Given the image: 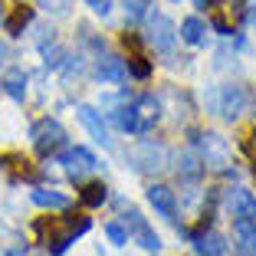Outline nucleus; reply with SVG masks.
I'll return each instance as SVG.
<instances>
[{"label":"nucleus","instance_id":"obj_21","mask_svg":"<svg viewBox=\"0 0 256 256\" xmlns=\"http://www.w3.org/2000/svg\"><path fill=\"white\" fill-rule=\"evenodd\" d=\"M200 171H204L200 154H194V151H184L181 158H178V174H181V178H188V181H197V178H200Z\"/></svg>","mask_w":256,"mask_h":256},{"label":"nucleus","instance_id":"obj_13","mask_svg":"<svg viewBox=\"0 0 256 256\" xmlns=\"http://www.w3.org/2000/svg\"><path fill=\"white\" fill-rule=\"evenodd\" d=\"M40 36H36V46H40V53H43V60H46V66H53V69H60V66H66V60H69V53L60 46V40L53 36V30H36Z\"/></svg>","mask_w":256,"mask_h":256},{"label":"nucleus","instance_id":"obj_22","mask_svg":"<svg viewBox=\"0 0 256 256\" xmlns=\"http://www.w3.org/2000/svg\"><path fill=\"white\" fill-rule=\"evenodd\" d=\"M122 7H125L128 23H138V20H144V16H148L151 0H122Z\"/></svg>","mask_w":256,"mask_h":256},{"label":"nucleus","instance_id":"obj_27","mask_svg":"<svg viewBox=\"0 0 256 256\" xmlns=\"http://www.w3.org/2000/svg\"><path fill=\"white\" fill-rule=\"evenodd\" d=\"M10 60H14V50H10V43H7V40H0V69H4V66H10Z\"/></svg>","mask_w":256,"mask_h":256},{"label":"nucleus","instance_id":"obj_11","mask_svg":"<svg viewBox=\"0 0 256 256\" xmlns=\"http://www.w3.org/2000/svg\"><path fill=\"white\" fill-rule=\"evenodd\" d=\"M76 115H79V122H82V128L89 132L92 138H96L102 148H112V138H108V125L102 122V112H96L92 106H79L76 108Z\"/></svg>","mask_w":256,"mask_h":256},{"label":"nucleus","instance_id":"obj_2","mask_svg":"<svg viewBox=\"0 0 256 256\" xmlns=\"http://www.w3.org/2000/svg\"><path fill=\"white\" fill-rule=\"evenodd\" d=\"M250 106H253V96H250V89L240 86V82H226L210 96V112L220 115V118H226V122H236L240 115H246Z\"/></svg>","mask_w":256,"mask_h":256},{"label":"nucleus","instance_id":"obj_4","mask_svg":"<svg viewBox=\"0 0 256 256\" xmlns=\"http://www.w3.org/2000/svg\"><path fill=\"white\" fill-rule=\"evenodd\" d=\"M194 144H197V154H200L204 168L230 171V164H234V151H230V144H226L224 135H217V132H200V135L194 138Z\"/></svg>","mask_w":256,"mask_h":256},{"label":"nucleus","instance_id":"obj_24","mask_svg":"<svg viewBox=\"0 0 256 256\" xmlns=\"http://www.w3.org/2000/svg\"><path fill=\"white\" fill-rule=\"evenodd\" d=\"M82 197H86V204H92V207H96V204L106 200V188H102V184H89Z\"/></svg>","mask_w":256,"mask_h":256},{"label":"nucleus","instance_id":"obj_28","mask_svg":"<svg viewBox=\"0 0 256 256\" xmlns=\"http://www.w3.org/2000/svg\"><path fill=\"white\" fill-rule=\"evenodd\" d=\"M246 154H250V161H253V168H256V128L250 132V138H246Z\"/></svg>","mask_w":256,"mask_h":256},{"label":"nucleus","instance_id":"obj_3","mask_svg":"<svg viewBox=\"0 0 256 256\" xmlns=\"http://www.w3.org/2000/svg\"><path fill=\"white\" fill-rule=\"evenodd\" d=\"M36 230H40V236L46 240V246H53V253H62L76 236L89 230V220H86V217H79V220H76V217H66V220H40Z\"/></svg>","mask_w":256,"mask_h":256},{"label":"nucleus","instance_id":"obj_16","mask_svg":"<svg viewBox=\"0 0 256 256\" xmlns=\"http://www.w3.org/2000/svg\"><path fill=\"white\" fill-rule=\"evenodd\" d=\"M30 197H33L36 207H43V210H66L69 207V197L60 194V190H50V188H36Z\"/></svg>","mask_w":256,"mask_h":256},{"label":"nucleus","instance_id":"obj_8","mask_svg":"<svg viewBox=\"0 0 256 256\" xmlns=\"http://www.w3.org/2000/svg\"><path fill=\"white\" fill-rule=\"evenodd\" d=\"M144 40H148V46L154 53H171L174 40H178V30H174V23L164 14H151L148 26H144Z\"/></svg>","mask_w":256,"mask_h":256},{"label":"nucleus","instance_id":"obj_23","mask_svg":"<svg viewBox=\"0 0 256 256\" xmlns=\"http://www.w3.org/2000/svg\"><path fill=\"white\" fill-rule=\"evenodd\" d=\"M106 236L115 243V246H125V243H128V234H125V226H122V224H108L106 226Z\"/></svg>","mask_w":256,"mask_h":256},{"label":"nucleus","instance_id":"obj_15","mask_svg":"<svg viewBox=\"0 0 256 256\" xmlns=\"http://www.w3.org/2000/svg\"><path fill=\"white\" fill-rule=\"evenodd\" d=\"M240 0H214V23H217V30L230 33L234 30V23L240 20Z\"/></svg>","mask_w":256,"mask_h":256},{"label":"nucleus","instance_id":"obj_9","mask_svg":"<svg viewBox=\"0 0 256 256\" xmlns=\"http://www.w3.org/2000/svg\"><path fill=\"white\" fill-rule=\"evenodd\" d=\"M125 226H128V236H132L142 250H148V253H158V250H161V236L151 230L148 220H144L138 210H128L125 214Z\"/></svg>","mask_w":256,"mask_h":256},{"label":"nucleus","instance_id":"obj_30","mask_svg":"<svg viewBox=\"0 0 256 256\" xmlns=\"http://www.w3.org/2000/svg\"><path fill=\"white\" fill-rule=\"evenodd\" d=\"M0 20H4V7H0Z\"/></svg>","mask_w":256,"mask_h":256},{"label":"nucleus","instance_id":"obj_10","mask_svg":"<svg viewBox=\"0 0 256 256\" xmlns=\"http://www.w3.org/2000/svg\"><path fill=\"white\" fill-rule=\"evenodd\" d=\"M226 210L236 224H256V197L246 188H230L226 190Z\"/></svg>","mask_w":256,"mask_h":256},{"label":"nucleus","instance_id":"obj_19","mask_svg":"<svg viewBox=\"0 0 256 256\" xmlns=\"http://www.w3.org/2000/svg\"><path fill=\"white\" fill-rule=\"evenodd\" d=\"M181 40L190 46H204L207 43V26H204L197 16H188V20L181 23Z\"/></svg>","mask_w":256,"mask_h":256},{"label":"nucleus","instance_id":"obj_7","mask_svg":"<svg viewBox=\"0 0 256 256\" xmlns=\"http://www.w3.org/2000/svg\"><path fill=\"white\" fill-rule=\"evenodd\" d=\"M60 164H62V171H66L69 178H76V181H82V178H89V174H96L98 168H102V164H98V158L92 154L89 148H82V144L62 151Z\"/></svg>","mask_w":256,"mask_h":256},{"label":"nucleus","instance_id":"obj_14","mask_svg":"<svg viewBox=\"0 0 256 256\" xmlns=\"http://www.w3.org/2000/svg\"><path fill=\"white\" fill-rule=\"evenodd\" d=\"M96 76H98V82H125L128 66H125V60H118V56H98Z\"/></svg>","mask_w":256,"mask_h":256},{"label":"nucleus","instance_id":"obj_20","mask_svg":"<svg viewBox=\"0 0 256 256\" xmlns=\"http://www.w3.org/2000/svg\"><path fill=\"white\" fill-rule=\"evenodd\" d=\"M4 89H7L10 98H16V102H23V96H26V76H23V69H10L7 76H4Z\"/></svg>","mask_w":256,"mask_h":256},{"label":"nucleus","instance_id":"obj_25","mask_svg":"<svg viewBox=\"0 0 256 256\" xmlns=\"http://www.w3.org/2000/svg\"><path fill=\"white\" fill-rule=\"evenodd\" d=\"M86 4H89L98 16H108V14H112V0H86Z\"/></svg>","mask_w":256,"mask_h":256},{"label":"nucleus","instance_id":"obj_12","mask_svg":"<svg viewBox=\"0 0 256 256\" xmlns=\"http://www.w3.org/2000/svg\"><path fill=\"white\" fill-rule=\"evenodd\" d=\"M148 204L164 220H171V224L178 220V197H174L171 188H164V184H151V188H148Z\"/></svg>","mask_w":256,"mask_h":256},{"label":"nucleus","instance_id":"obj_6","mask_svg":"<svg viewBox=\"0 0 256 256\" xmlns=\"http://www.w3.org/2000/svg\"><path fill=\"white\" fill-rule=\"evenodd\" d=\"M30 138H33V148L40 154H53L66 144V128L60 125L56 118H40L36 125L30 128Z\"/></svg>","mask_w":256,"mask_h":256},{"label":"nucleus","instance_id":"obj_1","mask_svg":"<svg viewBox=\"0 0 256 256\" xmlns=\"http://www.w3.org/2000/svg\"><path fill=\"white\" fill-rule=\"evenodd\" d=\"M158 118H161V108H158V102H154L151 96H142L138 102L122 106V108L112 112V125L122 128V132H128V135H144Z\"/></svg>","mask_w":256,"mask_h":256},{"label":"nucleus","instance_id":"obj_17","mask_svg":"<svg viewBox=\"0 0 256 256\" xmlns=\"http://www.w3.org/2000/svg\"><path fill=\"white\" fill-rule=\"evenodd\" d=\"M234 243H236V253L240 256H256V224H236V234H234Z\"/></svg>","mask_w":256,"mask_h":256},{"label":"nucleus","instance_id":"obj_5","mask_svg":"<svg viewBox=\"0 0 256 256\" xmlns=\"http://www.w3.org/2000/svg\"><path fill=\"white\" fill-rule=\"evenodd\" d=\"M128 161H132V168H135L138 174H158V171L168 168L171 151L158 142H138L135 148L128 151Z\"/></svg>","mask_w":256,"mask_h":256},{"label":"nucleus","instance_id":"obj_18","mask_svg":"<svg viewBox=\"0 0 256 256\" xmlns=\"http://www.w3.org/2000/svg\"><path fill=\"white\" fill-rule=\"evenodd\" d=\"M194 253L197 256H226V243L217 234H200L194 240Z\"/></svg>","mask_w":256,"mask_h":256},{"label":"nucleus","instance_id":"obj_26","mask_svg":"<svg viewBox=\"0 0 256 256\" xmlns=\"http://www.w3.org/2000/svg\"><path fill=\"white\" fill-rule=\"evenodd\" d=\"M46 10H53V14H66L69 10V0H40Z\"/></svg>","mask_w":256,"mask_h":256},{"label":"nucleus","instance_id":"obj_29","mask_svg":"<svg viewBox=\"0 0 256 256\" xmlns=\"http://www.w3.org/2000/svg\"><path fill=\"white\" fill-rule=\"evenodd\" d=\"M250 23H253V26H256V4H253V7H250Z\"/></svg>","mask_w":256,"mask_h":256}]
</instances>
